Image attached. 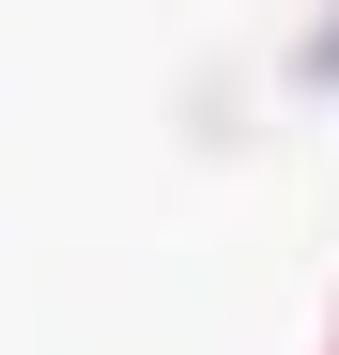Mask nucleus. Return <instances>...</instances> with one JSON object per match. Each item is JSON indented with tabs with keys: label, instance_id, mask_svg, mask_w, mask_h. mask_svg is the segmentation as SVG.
<instances>
[{
	"label": "nucleus",
	"instance_id": "obj_1",
	"mask_svg": "<svg viewBox=\"0 0 339 355\" xmlns=\"http://www.w3.org/2000/svg\"><path fill=\"white\" fill-rule=\"evenodd\" d=\"M324 355H339V309H324Z\"/></svg>",
	"mask_w": 339,
	"mask_h": 355
}]
</instances>
